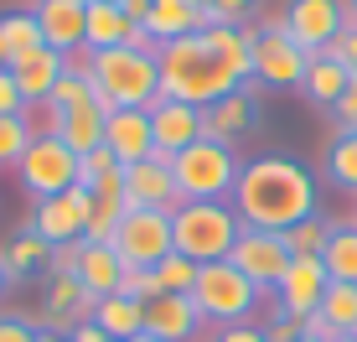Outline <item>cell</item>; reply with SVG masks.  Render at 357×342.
Instances as JSON below:
<instances>
[{
    "label": "cell",
    "instance_id": "obj_1",
    "mask_svg": "<svg viewBox=\"0 0 357 342\" xmlns=\"http://www.w3.org/2000/svg\"><path fill=\"white\" fill-rule=\"evenodd\" d=\"M161 63V99L181 104H218L228 94H238L254 78V27H202L197 36H176L155 52Z\"/></svg>",
    "mask_w": 357,
    "mask_h": 342
},
{
    "label": "cell",
    "instance_id": "obj_2",
    "mask_svg": "<svg viewBox=\"0 0 357 342\" xmlns=\"http://www.w3.org/2000/svg\"><path fill=\"white\" fill-rule=\"evenodd\" d=\"M233 207H238L243 228L285 234V228L316 218V177L295 156H259V161H249L238 171Z\"/></svg>",
    "mask_w": 357,
    "mask_h": 342
},
{
    "label": "cell",
    "instance_id": "obj_3",
    "mask_svg": "<svg viewBox=\"0 0 357 342\" xmlns=\"http://www.w3.org/2000/svg\"><path fill=\"white\" fill-rule=\"evenodd\" d=\"M93 94L104 109H151L161 99V63L145 47H109V52H89Z\"/></svg>",
    "mask_w": 357,
    "mask_h": 342
},
{
    "label": "cell",
    "instance_id": "obj_4",
    "mask_svg": "<svg viewBox=\"0 0 357 342\" xmlns=\"http://www.w3.org/2000/svg\"><path fill=\"white\" fill-rule=\"evenodd\" d=\"M243 234V218L233 202H181L171 213V244L176 254H187L192 265H218L233 254V244Z\"/></svg>",
    "mask_w": 357,
    "mask_h": 342
},
{
    "label": "cell",
    "instance_id": "obj_5",
    "mask_svg": "<svg viewBox=\"0 0 357 342\" xmlns=\"http://www.w3.org/2000/svg\"><path fill=\"white\" fill-rule=\"evenodd\" d=\"M243 161L233 156V145L223 140H197L181 156H171V177H176L181 202H233V187H238Z\"/></svg>",
    "mask_w": 357,
    "mask_h": 342
},
{
    "label": "cell",
    "instance_id": "obj_6",
    "mask_svg": "<svg viewBox=\"0 0 357 342\" xmlns=\"http://www.w3.org/2000/svg\"><path fill=\"white\" fill-rule=\"evenodd\" d=\"M259 296H264V290L254 285L238 265H228V260L202 265V275H197V285H192V306L202 311V322H218V327L249 322L254 306H259Z\"/></svg>",
    "mask_w": 357,
    "mask_h": 342
},
{
    "label": "cell",
    "instance_id": "obj_7",
    "mask_svg": "<svg viewBox=\"0 0 357 342\" xmlns=\"http://www.w3.org/2000/svg\"><path fill=\"white\" fill-rule=\"evenodd\" d=\"M109 249L119 254L125 270H155L166 254H176L171 244V213H155V207H125Z\"/></svg>",
    "mask_w": 357,
    "mask_h": 342
},
{
    "label": "cell",
    "instance_id": "obj_8",
    "mask_svg": "<svg viewBox=\"0 0 357 342\" xmlns=\"http://www.w3.org/2000/svg\"><path fill=\"white\" fill-rule=\"evenodd\" d=\"M305 63H311V52L285 31V10L254 27V78L264 89H301Z\"/></svg>",
    "mask_w": 357,
    "mask_h": 342
},
{
    "label": "cell",
    "instance_id": "obj_9",
    "mask_svg": "<svg viewBox=\"0 0 357 342\" xmlns=\"http://www.w3.org/2000/svg\"><path fill=\"white\" fill-rule=\"evenodd\" d=\"M16 171H21V187H26L36 202L63 198V192L78 187V156H73L52 130H42V135L26 145V156H21Z\"/></svg>",
    "mask_w": 357,
    "mask_h": 342
},
{
    "label": "cell",
    "instance_id": "obj_10",
    "mask_svg": "<svg viewBox=\"0 0 357 342\" xmlns=\"http://www.w3.org/2000/svg\"><path fill=\"white\" fill-rule=\"evenodd\" d=\"M89 218H93V192L89 187H73L63 192V198H47V202H36L31 207V218L21 228H31L42 244H83V228H89Z\"/></svg>",
    "mask_w": 357,
    "mask_h": 342
},
{
    "label": "cell",
    "instance_id": "obj_11",
    "mask_svg": "<svg viewBox=\"0 0 357 342\" xmlns=\"http://www.w3.org/2000/svg\"><path fill=\"white\" fill-rule=\"evenodd\" d=\"M290 260H295V254H290L285 234H269V228H243L238 244H233V254H228V265H238L264 296H275V285L285 280Z\"/></svg>",
    "mask_w": 357,
    "mask_h": 342
},
{
    "label": "cell",
    "instance_id": "obj_12",
    "mask_svg": "<svg viewBox=\"0 0 357 342\" xmlns=\"http://www.w3.org/2000/svg\"><path fill=\"white\" fill-rule=\"evenodd\" d=\"M285 31L305 52H326L342 31H347V0H290L285 6Z\"/></svg>",
    "mask_w": 357,
    "mask_h": 342
},
{
    "label": "cell",
    "instance_id": "obj_13",
    "mask_svg": "<svg viewBox=\"0 0 357 342\" xmlns=\"http://www.w3.org/2000/svg\"><path fill=\"white\" fill-rule=\"evenodd\" d=\"M119 177H125V207H155V213H176L181 207L171 156H161V151H151L145 161H130Z\"/></svg>",
    "mask_w": 357,
    "mask_h": 342
},
{
    "label": "cell",
    "instance_id": "obj_14",
    "mask_svg": "<svg viewBox=\"0 0 357 342\" xmlns=\"http://www.w3.org/2000/svg\"><path fill=\"white\" fill-rule=\"evenodd\" d=\"M326 285H331V275H326L321 260H290L285 280L275 285V311H280V316H295V322H305V316L321 306Z\"/></svg>",
    "mask_w": 357,
    "mask_h": 342
},
{
    "label": "cell",
    "instance_id": "obj_15",
    "mask_svg": "<svg viewBox=\"0 0 357 342\" xmlns=\"http://www.w3.org/2000/svg\"><path fill=\"white\" fill-rule=\"evenodd\" d=\"M89 316H93V296L78 285V275H47V306L36 316V327L73 337Z\"/></svg>",
    "mask_w": 357,
    "mask_h": 342
},
{
    "label": "cell",
    "instance_id": "obj_16",
    "mask_svg": "<svg viewBox=\"0 0 357 342\" xmlns=\"http://www.w3.org/2000/svg\"><path fill=\"white\" fill-rule=\"evenodd\" d=\"M10 68V78H16V89H21V99H26V109L36 104H47L52 99V89H57V78L68 73V57L57 52V47H31V52H21L16 63H6Z\"/></svg>",
    "mask_w": 357,
    "mask_h": 342
},
{
    "label": "cell",
    "instance_id": "obj_17",
    "mask_svg": "<svg viewBox=\"0 0 357 342\" xmlns=\"http://www.w3.org/2000/svg\"><path fill=\"white\" fill-rule=\"evenodd\" d=\"M151 135L161 156H181L187 145L202 140V109L181 99H155L151 104Z\"/></svg>",
    "mask_w": 357,
    "mask_h": 342
},
{
    "label": "cell",
    "instance_id": "obj_18",
    "mask_svg": "<svg viewBox=\"0 0 357 342\" xmlns=\"http://www.w3.org/2000/svg\"><path fill=\"white\" fill-rule=\"evenodd\" d=\"M36 27H42L47 47H57L63 57H78L83 31H89V0H36Z\"/></svg>",
    "mask_w": 357,
    "mask_h": 342
},
{
    "label": "cell",
    "instance_id": "obj_19",
    "mask_svg": "<svg viewBox=\"0 0 357 342\" xmlns=\"http://www.w3.org/2000/svg\"><path fill=\"white\" fill-rule=\"evenodd\" d=\"M202 27H213V10L202 0H151V16H145V36L155 47L176 42V36H197Z\"/></svg>",
    "mask_w": 357,
    "mask_h": 342
},
{
    "label": "cell",
    "instance_id": "obj_20",
    "mask_svg": "<svg viewBox=\"0 0 357 342\" xmlns=\"http://www.w3.org/2000/svg\"><path fill=\"white\" fill-rule=\"evenodd\" d=\"M145 332L161 342H197V332H207V322L192 306V296H155L145 301Z\"/></svg>",
    "mask_w": 357,
    "mask_h": 342
},
{
    "label": "cell",
    "instance_id": "obj_21",
    "mask_svg": "<svg viewBox=\"0 0 357 342\" xmlns=\"http://www.w3.org/2000/svg\"><path fill=\"white\" fill-rule=\"evenodd\" d=\"M254 125H259V94H249V89H238V94H228V99L202 109V135L207 140L233 145L238 135H249Z\"/></svg>",
    "mask_w": 357,
    "mask_h": 342
},
{
    "label": "cell",
    "instance_id": "obj_22",
    "mask_svg": "<svg viewBox=\"0 0 357 342\" xmlns=\"http://www.w3.org/2000/svg\"><path fill=\"white\" fill-rule=\"evenodd\" d=\"M104 145L119 156V166L145 161V156L155 151V135H151V109H109Z\"/></svg>",
    "mask_w": 357,
    "mask_h": 342
},
{
    "label": "cell",
    "instance_id": "obj_23",
    "mask_svg": "<svg viewBox=\"0 0 357 342\" xmlns=\"http://www.w3.org/2000/svg\"><path fill=\"white\" fill-rule=\"evenodd\" d=\"M47 109V104H42ZM52 114V109H47ZM104 125H109V109L104 104H78V109H63V114H52V135L68 145L73 156H89V151H98L104 145Z\"/></svg>",
    "mask_w": 357,
    "mask_h": 342
},
{
    "label": "cell",
    "instance_id": "obj_24",
    "mask_svg": "<svg viewBox=\"0 0 357 342\" xmlns=\"http://www.w3.org/2000/svg\"><path fill=\"white\" fill-rule=\"evenodd\" d=\"M125 265H119V254L109 249V244H89L83 239L78 244V285L89 290L93 301H104V296H119L125 290Z\"/></svg>",
    "mask_w": 357,
    "mask_h": 342
},
{
    "label": "cell",
    "instance_id": "obj_25",
    "mask_svg": "<svg viewBox=\"0 0 357 342\" xmlns=\"http://www.w3.org/2000/svg\"><path fill=\"white\" fill-rule=\"evenodd\" d=\"M135 21L119 10V0H89V31H83V47L89 52H109V47H130L135 42Z\"/></svg>",
    "mask_w": 357,
    "mask_h": 342
},
{
    "label": "cell",
    "instance_id": "obj_26",
    "mask_svg": "<svg viewBox=\"0 0 357 342\" xmlns=\"http://www.w3.org/2000/svg\"><path fill=\"white\" fill-rule=\"evenodd\" d=\"M352 89V73L337 63L331 52H316L311 63H305V78H301V94L311 99L316 109H337V99Z\"/></svg>",
    "mask_w": 357,
    "mask_h": 342
},
{
    "label": "cell",
    "instance_id": "obj_27",
    "mask_svg": "<svg viewBox=\"0 0 357 342\" xmlns=\"http://www.w3.org/2000/svg\"><path fill=\"white\" fill-rule=\"evenodd\" d=\"M93 327H104L114 342H130V337H140L145 332V301H135V296H104V301H93V316H89Z\"/></svg>",
    "mask_w": 357,
    "mask_h": 342
},
{
    "label": "cell",
    "instance_id": "obj_28",
    "mask_svg": "<svg viewBox=\"0 0 357 342\" xmlns=\"http://www.w3.org/2000/svg\"><path fill=\"white\" fill-rule=\"evenodd\" d=\"M0 265H6L10 280H26V275H36V270H47V265H52V244H42L31 228H21L16 239L0 244Z\"/></svg>",
    "mask_w": 357,
    "mask_h": 342
},
{
    "label": "cell",
    "instance_id": "obj_29",
    "mask_svg": "<svg viewBox=\"0 0 357 342\" xmlns=\"http://www.w3.org/2000/svg\"><path fill=\"white\" fill-rule=\"evenodd\" d=\"M93 73H89V57H68V73L57 78L52 99H47V109L52 114H63V109H78V104H93Z\"/></svg>",
    "mask_w": 357,
    "mask_h": 342
},
{
    "label": "cell",
    "instance_id": "obj_30",
    "mask_svg": "<svg viewBox=\"0 0 357 342\" xmlns=\"http://www.w3.org/2000/svg\"><path fill=\"white\" fill-rule=\"evenodd\" d=\"M321 265L331 280H347L357 285V223H331V239L321 249Z\"/></svg>",
    "mask_w": 357,
    "mask_h": 342
},
{
    "label": "cell",
    "instance_id": "obj_31",
    "mask_svg": "<svg viewBox=\"0 0 357 342\" xmlns=\"http://www.w3.org/2000/svg\"><path fill=\"white\" fill-rule=\"evenodd\" d=\"M42 47V27H36V10H6L0 16V63H16L21 52Z\"/></svg>",
    "mask_w": 357,
    "mask_h": 342
},
{
    "label": "cell",
    "instance_id": "obj_32",
    "mask_svg": "<svg viewBox=\"0 0 357 342\" xmlns=\"http://www.w3.org/2000/svg\"><path fill=\"white\" fill-rule=\"evenodd\" d=\"M316 311L326 316V327H331L337 337H342V332H357V285H347V280H331Z\"/></svg>",
    "mask_w": 357,
    "mask_h": 342
},
{
    "label": "cell",
    "instance_id": "obj_33",
    "mask_svg": "<svg viewBox=\"0 0 357 342\" xmlns=\"http://www.w3.org/2000/svg\"><path fill=\"white\" fill-rule=\"evenodd\" d=\"M197 275H202V265H192L187 254H166V260L151 270V280H155V290H161V296H192Z\"/></svg>",
    "mask_w": 357,
    "mask_h": 342
},
{
    "label": "cell",
    "instance_id": "obj_34",
    "mask_svg": "<svg viewBox=\"0 0 357 342\" xmlns=\"http://www.w3.org/2000/svg\"><path fill=\"white\" fill-rule=\"evenodd\" d=\"M326 239H331V223H326L321 213H316V218H305V223H295V228H285V244H290V254H295V260H321Z\"/></svg>",
    "mask_w": 357,
    "mask_h": 342
},
{
    "label": "cell",
    "instance_id": "obj_35",
    "mask_svg": "<svg viewBox=\"0 0 357 342\" xmlns=\"http://www.w3.org/2000/svg\"><path fill=\"white\" fill-rule=\"evenodd\" d=\"M326 177L342 192H357V135H337L326 145Z\"/></svg>",
    "mask_w": 357,
    "mask_h": 342
},
{
    "label": "cell",
    "instance_id": "obj_36",
    "mask_svg": "<svg viewBox=\"0 0 357 342\" xmlns=\"http://www.w3.org/2000/svg\"><path fill=\"white\" fill-rule=\"evenodd\" d=\"M36 140L31 119L26 114H10L0 119V166H21V156H26V145Z\"/></svg>",
    "mask_w": 357,
    "mask_h": 342
},
{
    "label": "cell",
    "instance_id": "obj_37",
    "mask_svg": "<svg viewBox=\"0 0 357 342\" xmlns=\"http://www.w3.org/2000/svg\"><path fill=\"white\" fill-rule=\"evenodd\" d=\"M119 218H125V202H93V218H89V228H83V239L89 244H109L114 228H119Z\"/></svg>",
    "mask_w": 357,
    "mask_h": 342
},
{
    "label": "cell",
    "instance_id": "obj_38",
    "mask_svg": "<svg viewBox=\"0 0 357 342\" xmlns=\"http://www.w3.org/2000/svg\"><path fill=\"white\" fill-rule=\"evenodd\" d=\"M109 171H119V156L109 151V145H98V151L78 156V187H93V181L109 177Z\"/></svg>",
    "mask_w": 357,
    "mask_h": 342
},
{
    "label": "cell",
    "instance_id": "obj_39",
    "mask_svg": "<svg viewBox=\"0 0 357 342\" xmlns=\"http://www.w3.org/2000/svg\"><path fill=\"white\" fill-rule=\"evenodd\" d=\"M42 332H36V322L26 311H6L0 316V342H36Z\"/></svg>",
    "mask_w": 357,
    "mask_h": 342
},
{
    "label": "cell",
    "instance_id": "obj_40",
    "mask_svg": "<svg viewBox=\"0 0 357 342\" xmlns=\"http://www.w3.org/2000/svg\"><path fill=\"white\" fill-rule=\"evenodd\" d=\"M331 119H337V135H357V78H352V89L337 99Z\"/></svg>",
    "mask_w": 357,
    "mask_h": 342
},
{
    "label": "cell",
    "instance_id": "obj_41",
    "mask_svg": "<svg viewBox=\"0 0 357 342\" xmlns=\"http://www.w3.org/2000/svg\"><path fill=\"white\" fill-rule=\"evenodd\" d=\"M10 114H26V99H21L10 68H0V119H10Z\"/></svg>",
    "mask_w": 357,
    "mask_h": 342
},
{
    "label": "cell",
    "instance_id": "obj_42",
    "mask_svg": "<svg viewBox=\"0 0 357 342\" xmlns=\"http://www.w3.org/2000/svg\"><path fill=\"white\" fill-rule=\"evenodd\" d=\"M259 6V0H213V21H223V27H243V16Z\"/></svg>",
    "mask_w": 357,
    "mask_h": 342
},
{
    "label": "cell",
    "instance_id": "obj_43",
    "mask_svg": "<svg viewBox=\"0 0 357 342\" xmlns=\"http://www.w3.org/2000/svg\"><path fill=\"white\" fill-rule=\"evenodd\" d=\"M207 342H269V337H264V327H254V322H233V327H218Z\"/></svg>",
    "mask_w": 357,
    "mask_h": 342
},
{
    "label": "cell",
    "instance_id": "obj_44",
    "mask_svg": "<svg viewBox=\"0 0 357 342\" xmlns=\"http://www.w3.org/2000/svg\"><path fill=\"white\" fill-rule=\"evenodd\" d=\"M264 337H269V342H301L305 332H301V322H295V316H280V311H275V316L264 322Z\"/></svg>",
    "mask_w": 357,
    "mask_h": 342
},
{
    "label": "cell",
    "instance_id": "obj_45",
    "mask_svg": "<svg viewBox=\"0 0 357 342\" xmlns=\"http://www.w3.org/2000/svg\"><path fill=\"white\" fill-rule=\"evenodd\" d=\"M125 296H135V301H155L161 290H155L151 270H130V275H125Z\"/></svg>",
    "mask_w": 357,
    "mask_h": 342
},
{
    "label": "cell",
    "instance_id": "obj_46",
    "mask_svg": "<svg viewBox=\"0 0 357 342\" xmlns=\"http://www.w3.org/2000/svg\"><path fill=\"white\" fill-rule=\"evenodd\" d=\"M47 275H78V244H57V249H52V265H47Z\"/></svg>",
    "mask_w": 357,
    "mask_h": 342
},
{
    "label": "cell",
    "instance_id": "obj_47",
    "mask_svg": "<svg viewBox=\"0 0 357 342\" xmlns=\"http://www.w3.org/2000/svg\"><path fill=\"white\" fill-rule=\"evenodd\" d=\"M36 342H73V337H63V332H42Z\"/></svg>",
    "mask_w": 357,
    "mask_h": 342
},
{
    "label": "cell",
    "instance_id": "obj_48",
    "mask_svg": "<svg viewBox=\"0 0 357 342\" xmlns=\"http://www.w3.org/2000/svg\"><path fill=\"white\" fill-rule=\"evenodd\" d=\"M347 27H357V0H347Z\"/></svg>",
    "mask_w": 357,
    "mask_h": 342
},
{
    "label": "cell",
    "instance_id": "obj_49",
    "mask_svg": "<svg viewBox=\"0 0 357 342\" xmlns=\"http://www.w3.org/2000/svg\"><path fill=\"white\" fill-rule=\"evenodd\" d=\"M6 285H10V275H6V265H0V296H6Z\"/></svg>",
    "mask_w": 357,
    "mask_h": 342
},
{
    "label": "cell",
    "instance_id": "obj_50",
    "mask_svg": "<svg viewBox=\"0 0 357 342\" xmlns=\"http://www.w3.org/2000/svg\"><path fill=\"white\" fill-rule=\"evenodd\" d=\"M130 342H161V337H151V332H140V337H130Z\"/></svg>",
    "mask_w": 357,
    "mask_h": 342
},
{
    "label": "cell",
    "instance_id": "obj_51",
    "mask_svg": "<svg viewBox=\"0 0 357 342\" xmlns=\"http://www.w3.org/2000/svg\"><path fill=\"white\" fill-rule=\"evenodd\" d=\"M337 342H357V332H342V337H337Z\"/></svg>",
    "mask_w": 357,
    "mask_h": 342
},
{
    "label": "cell",
    "instance_id": "obj_52",
    "mask_svg": "<svg viewBox=\"0 0 357 342\" xmlns=\"http://www.w3.org/2000/svg\"><path fill=\"white\" fill-rule=\"evenodd\" d=\"M202 6H207V10H213V0H202Z\"/></svg>",
    "mask_w": 357,
    "mask_h": 342
},
{
    "label": "cell",
    "instance_id": "obj_53",
    "mask_svg": "<svg viewBox=\"0 0 357 342\" xmlns=\"http://www.w3.org/2000/svg\"><path fill=\"white\" fill-rule=\"evenodd\" d=\"M301 342H316V337H301Z\"/></svg>",
    "mask_w": 357,
    "mask_h": 342
},
{
    "label": "cell",
    "instance_id": "obj_54",
    "mask_svg": "<svg viewBox=\"0 0 357 342\" xmlns=\"http://www.w3.org/2000/svg\"><path fill=\"white\" fill-rule=\"evenodd\" d=\"M0 68H6V63H0Z\"/></svg>",
    "mask_w": 357,
    "mask_h": 342
}]
</instances>
